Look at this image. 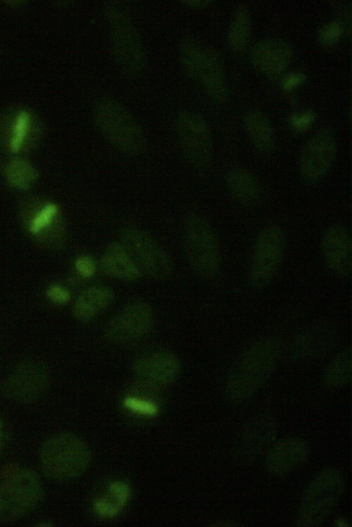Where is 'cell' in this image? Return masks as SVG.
<instances>
[{
    "instance_id": "2",
    "label": "cell",
    "mask_w": 352,
    "mask_h": 527,
    "mask_svg": "<svg viewBox=\"0 0 352 527\" xmlns=\"http://www.w3.org/2000/svg\"><path fill=\"white\" fill-rule=\"evenodd\" d=\"M92 459L88 445L70 432L55 434L42 444L39 463L45 475L57 482L78 478L89 469Z\"/></svg>"
},
{
    "instance_id": "7",
    "label": "cell",
    "mask_w": 352,
    "mask_h": 527,
    "mask_svg": "<svg viewBox=\"0 0 352 527\" xmlns=\"http://www.w3.org/2000/svg\"><path fill=\"white\" fill-rule=\"evenodd\" d=\"M115 61L121 71L130 76L139 75L146 66V53L140 35L129 14L114 3L106 5Z\"/></svg>"
},
{
    "instance_id": "33",
    "label": "cell",
    "mask_w": 352,
    "mask_h": 527,
    "mask_svg": "<svg viewBox=\"0 0 352 527\" xmlns=\"http://www.w3.org/2000/svg\"><path fill=\"white\" fill-rule=\"evenodd\" d=\"M94 509L100 517L107 518L118 515L122 511L117 504L105 498L96 500L94 503Z\"/></svg>"
},
{
    "instance_id": "19",
    "label": "cell",
    "mask_w": 352,
    "mask_h": 527,
    "mask_svg": "<svg viewBox=\"0 0 352 527\" xmlns=\"http://www.w3.org/2000/svg\"><path fill=\"white\" fill-rule=\"evenodd\" d=\"M351 238L343 226L329 227L321 240V252L328 269L339 277H346L351 271Z\"/></svg>"
},
{
    "instance_id": "34",
    "label": "cell",
    "mask_w": 352,
    "mask_h": 527,
    "mask_svg": "<svg viewBox=\"0 0 352 527\" xmlns=\"http://www.w3.org/2000/svg\"><path fill=\"white\" fill-rule=\"evenodd\" d=\"M75 268L82 277L88 278L94 275L96 265L94 260L88 256L78 258L75 262Z\"/></svg>"
},
{
    "instance_id": "8",
    "label": "cell",
    "mask_w": 352,
    "mask_h": 527,
    "mask_svg": "<svg viewBox=\"0 0 352 527\" xmlns=\"http://www.w3.org/2000/svg\"><path fill=\"white\" fill-rule=\"evenodd\" d=\"M43 488L37 474L27 468L12 470L0 482V522L17 520L41 502Z\"/></svg>"
},
{
    "instance_id": "32",
    "label": "cell",
    "mask_w": 352,
    "mask_h": 527,
    "mask_svg": "<svg viewBox=\"0 0 352 527\" xmlns=\"http://www.w3.org/2000/svg\"><path fill=\"white\" fill-rule=\"evenodd\" d=\"M109 490L114 503L122 509L130 500L131 489L129 484L122 481H113L109 484Z\"/></svg>"
},
{
    "instance_id": "23",
    "label": "cell",
    "mask_w": 352,
    "mask_h": 527,
    "mask_svg": "<svg viewBox=\"0 0 352 527\" xmlns=\"http://www.w3.org/2000/svg\"><path fill=\"white\" fill-rule=\"evenodd\" d=\"M226 182L231 196L241 203L255 205L263 198V191L259 180L245 168H232L228 173Z\"/></svg>"
},
{
    "instance_id": "11",
    "label": "cell",
    "mask_w": 352,
    "mask_h": 527,
    "mask_svg": "<svg viewBox=\"0 0 352 527\" xmlns=\"http://www.w3.org/2000/svg\"><path fill=\"white\" fill-rule=\"evenodd\" d=\"M285 245V234L279 226L270 225L260 232L248 268V280L253 287L263 288L270 282L281 263Z\"/></svg>"
},
{
    "instance_id": "9",
    "label": "cell",
    "mask_w": 352,
    "mask_h": 527,
    "mask_svg": "<svg viewBox=\"0 0 352 527\" xmlns=\"http://www.w3.org/2000/svg\"><path fill=\"white\" fill-rule=\"evenodd\" d=\"M120 243L129 254L142 275L155 280L168 278L173 263L166 250L147 232L136 226L124 227Z\"/></svg>"
},
{
    "instance_id": "36",
    "label": "cell",
    "mask_w": 352,
    "mask_h": 527,
    "mask_svg": "<svg viewBox=\"0 0 352 527\" xmlns=\"http://www.w3.org/2000/svg\"><path fill=\"white\" fill-rule=\"evenodd\" d=\"M315 116V114L312 112L296 114L292 116L291 124L296 129H304L313 122Z\"/></svg>"
},
{
    "instance_id": "18",
    "label": "cell",
    "mask_w": 352,
    "mask_h": 527,
    "mask_svg": "<svg viewBox=\"0 0 352 527\" xmlns=\"http://www.w3.org/2000/svg\"><path fill=\"white\" fill-rule=\"evenodd\" d=\"M310 448L303 440L286 438L274 442L266 452L265 471L273 476H281L303 464L310 455Z\"/></svg>"
},
{
    "instance_id": "5",
    "label": "cell",
    "mask_w": 352,
    "mask_h": 527,
    "mask_svg": "<svg viewBox=\"0 0 352 527\" xmlns=\"http://www.w3.org/2000/svg\"><path fill=\"white\" fill-rule=\"evenodd\" d=\"M183 247L191 271L199 278L210 279L221 265V248L208 220L197 212H189L182 225Z\"/></svg>"
},
{
    "instance_id": "38",
    "label": "cell",
    "mask_w": 352,
    "mask_h": 527,
    "mask_svg": "<svg viewBox=\"0 0 352 527\" xmlns=\"http://www.w3.org/2000/svg\"><path fill=\"white\" fill-rule=\"evenodd\" d=\"M183 3L190 7L201 8L209 5L211 2L208 1H186Z\"/></svg>"
},
{
    "instance_id": "15",
    "label": "cell",
    "mask_w": 352,
    "mask_h": 527,
    "mask_svg": "<svg viewBox=\"0 0 352 527\" xmlns=\"http://www.w3.org/2000/svg\"><path fill=\"white\" fill-rule=\"evenodd\" d=\"M277 426L267 416H258L249 421L239 433L234 446L235 461L248 464L266 453L275 442Z\"/></svg>"
},
{
    "instance_id": "6",
    "label": "cell",
    "mask_w": 352,
    "mask_h": 527,
    "mask_svg": "<svg viewBox=\"0 0 352 527\" xmlns=\"http://www.w3.org/2000/svg\"><path fill=\"white\" fill-rule=\"evenodd\" d=\"M179 58L186 74L199 84L214 100L228 98V87L222 59L212 48L191 37L179 45Z\"/></svg>"
},
{
    "instance_id": "28",
    "label": "cell",
    "mask_w": 352,
    "mask_h": 527,
    "mask_svg": "<svg viewBox=\"0 0 352 527\" xmlns=\"http://www.w3.org/2000/svg\"><path fill=\"white\" fill-rule=\"evenodd\" d=\"M31 115L27 111H20L16 116L10 140V148L18 152L25 142L30 125Z\"/></svg>"
},
{
    "instance_id": "31",
    "label": "cell",
    "mask_w": 352,
    "mask_h": 527,
    "mask_svg": "<svg viewBox=\"0 0 352 527\" xmlns=\"http://www.w3.org/2000/svg\"><path fill=\"white\" fill-rule=\"evenodd\" d=\"M342 32V25L337 21H331L320 30L318 40L322 45L330 46L339 39Z\"/></svg>"
},
{
    "instance_id": "27",
    "label": "cell",
    "mask_w": 352,
    "mask_h": 527,
    "mask_svg": "<svg viewBox=\"0 0 352 527\" xmlns=\"http://www.w3.org/2000/svg\"><path fill=\"white\" fill-rule=\"evenodd\" d=\"M6 175L12 186L25 189L37 178V171L27 160L15 159L8 164Z\"/></svg>"
},
{
    "instance_id": "30",
    "label": "cell",
    "mask_w": 352,
    "mask_h": 527,
    "mask_svg": "<svg viewBox=\"0 0 352 527\" xmlns=\"http://www.w3.org/2000/svg\"><path fill=\"white\" fill-rule=\"evenodd\" d=\"M123 404L131 411L147 416H155L158 411L153 402L134 396L126 397Z\"/></svg>"
},
{
    "instance_id": "21",
    "label": "cell",
    "mask_w": 352,
    "mask_h": 527,
    "mask_svg": "<svg viewBox=\"0 0 352 527\" xmlns=\"http://www.w3.org/2000/svg\"><path fill=\"white\" fill-rule=\"evenodd\" d=\"M100 267L107 276L126 282H134L142 273L136 264L120 242L109 244L104 251Z\"/></svg>"
},
{
    "instance_id": "13",
    "label": "cell",
    "mask_w": 352,
    "mask_h": 527,
    "mask_svg": "<svg viewBox=\"0 0 352 527\" xmlns=\"http://www.w3.org/2000/svg\"><path fill=\"white\" fill-rule=\"evenodd\" d=\"M153 324L151 306L145 302L135 301L123 308L107 324L104 335L114 344L131 343L147 335Z\"/></svg>"
},
{
    "instance_id": "26",
    "label": "cell",
    "mask_w": 352,
    "mask_h": 527,
    "mask_svg": "<svg viewBox=\"0 0 352 527\" xmlns=\"http://www.w3.org/2000/svg\"><path fill=\"white\" fill-rule=\"evenodd\" d=\"M252 30V18L248 8L241 5L234 12L228 33L230 47L241 52L247 47Z\"/></svg>"
},
{
    "instance_id": "37",
    "label": "cell",
    "mask_w": 352,
    "mask_h": 527,
    "mask_svg": "<svg viewBox=\"0 0 352 527\" xmlns=\"http://www.w3.org/2000/svg\"><path fill=\"white\" fill-rule=\"evenodd\" d=\"M306 76L302 73L294 72L287 75L282 82L283 88L286 90H291L298 86L305 80Z\"/></svg>"
},
{
    "instance_id": "17",
    "label": "cell",
    "mask_w": 352,
    "mask_h": 527,
    "mask_svg": "<svg viewBox=\"0 0 352 527\" xmlns=\"http://www.w3.org/2000/svg\"><path fill=\"white\" fill-rule=\"evenodd\" d=\"M338 338L336 326L326 320L315 322L301 330L293 343L295 355L303 359L319 358L328 353Z\"/></svg>"
},
{
    "instance_id": "10",
    "label": "cell",
    "mask_w": 352,
    "mask_h": 527,
    "mask_svg": "<svg viewBox=\"0 0 352 527\" xmlns=\"http://www.w3.org/2000/svg\"><path fill=\"white\" fill-rule=\"evenodd\" d=\"M175 131L181 151L194 169L204 170L210 164L212 141L210 127L200 115L190 111L179 112L175 119Z\"/></svg>"
},
{
    "instance_id": "20",
    "label": "cell",
    "mask_w": 352,
    "mask_h": 527,
    "mask_svg": "<svg viewBox=\"0 0 352 527\" xmlns=\"http://www.w3.org/2000/svg\"><path fill=\"white\" fill-rule=\"evenodd\" d=\"M293 58L291 45L284 40L270 38L256 42L252 47L250 60L252 65L267 76L283 72Z\"/></svg>"
},
{
    "instance_id": "24",
    "label": "cell",
    "mask_w": 352,
    "mask_h": 527,
    "mask_svg": "<svg viewBox=\"0 0 352 527\" xmlns=\"http://www.w3.org/2000/svg\"><path fill=\"white\" fill-rule=\"evenodd\" d=\"M243 124L254 148L262 153L271 152L275 145V133L268 117L258 111H251L244 116Z\"/></svg>"
},
{
    "instance_id": "1",
    "label": "cell",
    "mask_w": 352,
    "mask_h": 527,
    "mask_svg": "<svg viewBox=\"0 0 352 527\" xmlns=\"http://www.w3.org/2000/svg\"><path fill=\"white\" fill-rule=\"evenodd\" d=\"M280 342L272 337L250 344L239 355L226 378L227 400L235 405L249 401L275 371L282 356Z\"/></svg>"
},
{
    "instance_id": "39",
    "label": "cell",
    "mask_w": 352,
    "mask_h": 527,
    "mask_svg": "<svg viewBox=\"0 0 352 527\" xmlns=\"http://www.w3.org/2000/svg\"><path fill=\"white\" fill-rule=\"evenodd\" d=\"M213 526H223V527H230V526H238L239 524L236 521L230 520V519H223L220 520L219 522H217L214 523V524L211 525Z\"/></svg>"
},
{
    "instance_id": "25",
    "label": "cell",
    "mask_w": 352,
    "mask_h": 527,
    "mask_svg": "<svg viewBox=\"0 0 352 527\" xmlns=\"http://www.w3.org/2000/svg\"><path fill=\"white\" fill-rule=\"evenodd\" d=\"M351 355L350 348L338 353L326 366L321 380L329 388H339L351 381Z\"/></svg>"
},
{
    "instance_id": "29",
    "label": "cell",
    "mask_w": 352,
    "mask_h": 527,
    "mask_svg": "<svg viewBox=\"0 0 352 527\" xmlns=\"http://www.w3.org/2000/svg\"><path fill=\"white\" fill-rule=\"evenodd\" d=\"M58 209L56 204L52 203H47L32 219L29 227L30 232L36 234L49 226L58 214Z\"/></svg>"
},
{
    "instance_id": "14",
    "label": "cell",
    "mask_w": 352,
    "mask_h": 527,
    "mask_svg": "<svg viewBox=\"0 0 352 527\" xmlns=\"http://www.w3.org/2000/svg\"><path fill=\"white\" fill-rule=\"evenodd\" d=\"M336 151L334 133L328 128L318 131L307 141L300 155L298 169L302 177L309 182L323 179L334 161Z\"/></svg>"
},
{
    "instance_id": "35",
    "label": "cell",
    "mask_w": 352,
    "mask_h": 527,
    "mask_svg": "<svg viewBox=\"0 0 352 527\" xmlns=\"http://www.w3.org/2000/svg\"><path fill=\"white\" fill-rule=\"evenodd\" d=\"M46 294L50 300L58 304L66 303L70 299L69 291L60 285H51L47 289Z\"/></svg>"
},
{
    "instance_id": "40",
    "label": "cell",
    "mask_w": 352,
    "mask_h": 527,
    "mask_svg": "<svg viewBox=\"0 0 352 527\" xmlns=\"http://www.w3.org/2000/svg\"><path fill=\"white\" fill-rule=\"evenodd\" d=\"M1 429H2V423H1V421L0 420V440H1V433H2Z\"/></svg>"
},
{
    "instance_id": "16",
    "label": "cell",
    "mask_w": 352,
    "mask_h": 527,
    "mask_svg": "<svg viewBox=\"0 0 352 527\" xmlns=\"http://www.w3.org/2000/svg\"><path fill=\"white\" fill-rule=\"evenodd\" d=\"M132 370L143 383L160 387L170 384L177 379L181 371V362L170 352H153L135 359Z\"/></svg>"
},
{
    "instance_id": "4",
    "label": "cell",
    "mask_w": 352,
    "mask_h": 527,
    "mask_svg": "<svg viewBox=\"0 0 352 527\" xmlns=\"http://www.w3.org/2000/svg\"><path fill=\"white\" fill-rule=\"evenodd\" d=\"M345 486L344 476L338 469L320 471L302 493L294 525L314 527L324 524L340 502Z\"/></svg>"
},
{
    "instance_id": "12",
    "label": "cell",
    "mask_w": 352,
    "mask_h": 527,
    "mask_svg": "<svg viewBox=\"0 0 352 527\" xmlns=\"http://www.w3.org/2000/svg\"><path fill=\"white\" fill-rule=\"evenodd\" d=\"M49 384V373L41 363L27 360L19 364L2 382L0 391L7 399L20 403L36 401Z\"/></svg>"
},
{
    "instance_id": "22",
    "label": "cell",
    "mask_w": 352,
    "mask_h": 527,
    "mask_svg": "<svg viewBox=\"0 0 352 527\" xmlns=\"http://www.w3.org/2000/svg\"><path fill=\"white\" fill-rule=\"evenodd\" d=\"M115 293L104 285H94L82 291L73 306L74 317L80 322H89L109 307L113 302Z\"/></svg>"
},
{
    "instance_id": "3",
    "label": "cell",
    "mask_w": 352,
    "mask_h": 527,
    "mask_svg": "<svg viewBox=\"0 0 352 527\" xmlns=\"http://www.w3.org/2000/svg\"><path fill=\"white\" fill-rule=\"evenodd\" d=\"M93 117L102 135L122 153L138 155L144 150L146 139L143 130L118 100L108 96L98 99L93 106Z\"/></svg>"
}]
</instances>
